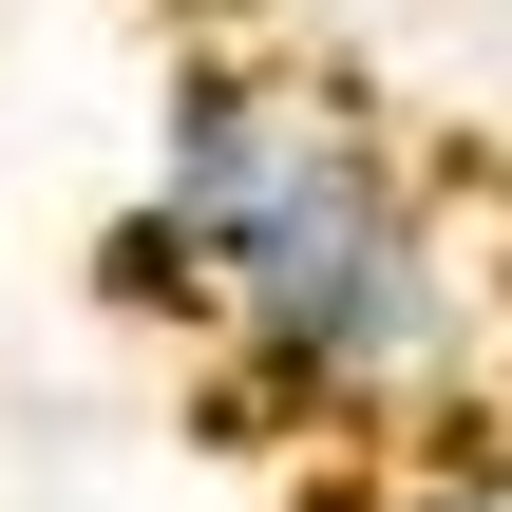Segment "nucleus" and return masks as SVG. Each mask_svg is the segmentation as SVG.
<instances>
[{
    "instance_id": "obj_1",
    "label": "nucleus",
    "mask_w": 512,
    "mask_h": 512,
    "mask_svg": "<svg viewBox=\"0 0 512 512\" xmlns=\"http://www.w3.org/2000/svg\"><path fill=\"white\" fill-rule=\"evenodd\" d=\"M95 285L209 323L228 437H380L475 380V247L437 171L380 133V95L266 38H190L152 76V190L114 209Z\"/></svg>"
},
{
    "instance_id": "obj_2",
    "label": "nucleus",
    "mask_w": 512,
    "mask_h": 512,
    "mask_svg": "<svg viewBox=\"0 0 512 512\" xmlns=\"http://www.w3.org/2000/svg\"><path fill=\"white\" fill-rule=\"evenodd\" d=\"M380 512H512V475H475V456H437V475H399Z\"/></svg>"
}]
</instances>
